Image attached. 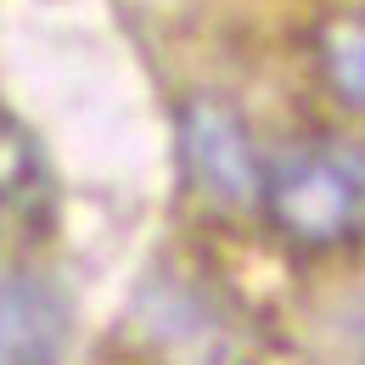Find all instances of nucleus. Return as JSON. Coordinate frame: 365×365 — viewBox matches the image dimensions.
<instances>
[{
	"label": "nucleus",
	"mask_w": 365,
	"mask_h": 365,
	"mask_svg": "<svg viewBox=\"0 0 365 365\" xmlns=\"http://www.w3.org/2000/svg\"><path fill=\"white\" fill-rule=\"evenodd\" d=\"M264 214L298 247H337L365 230V152L304 140L264 169Z\"/></svg>",
	"instance_id": "1"
},
{
	"label": "nucleus",
	"mask_w": 365,
	"mask_h": 365,
	"mask_svg": "<svg viewBox=\"0 0 365 365\" xmlns=\"http://www.w3.org/2000/svg\"><path fill=\"white\" fill-rule=\"evenodd\" d=\"M135 326L163 365H247L242 315L197 275L158 270L135 298Z\"/></svg>",
	"instance_id": "2"
},
{
	"label": "nucleus",
	"mask_w": 365,
	"mask_h": 365,
	"mask_svg": "<svg viewBox=\"0 0 365 365\" xmlns=\"http://www.w3.org/2000/svg\"><path fill=\"white\" fill-rule=\"evenodd\" d=\"M180 163L197 197H208L214 208L264 202V169L253 135L220 96H191L180 107Z\"/></svg>",
	"instance_id": "3"
},
{
	"label": "nucleus",
	"mask_w": 365,
	"mask_h": 365,
	"mask_svg": "<svg viewBox=\"0 0 365 365\" xmlns=\"http://www.w3.org/2000/svg\"><path fill=\"white\" fill-rule=\"evenodd\" d=\"M73 343V309L40 270L0 264V365H62Z\"/></svg>",
	"instance_id": "4"
},
{
	"label": "nucleus",
	"mask_w": 365,
	"mask_h": 365,
	"mask_svg": "<svg viewBox=\"0 0 365 365\" xmlns=\"http://www.w3.org/2000/svg\"><path fill=\"white\" fill-rule=\"evenodd\" d=\"M320 68L331 91L354 113H365V17H337L320 29Z\"/></svg>",
	"instance_id": "5"
},
{
	"label": "nucleus",
	"mask_w": 365,
	"mask_h": 365,
	"mask_svg": "<svg viewBox=\"0 0 365 365\" xmlns=\"http://www.w3.org/2000/svg\"><path fill=\"white\" fill-rule=\"evenodd\" d=\"M29 180H34V146H29L17 118L0 113V208H11Z\"/></svg>",
	"instance_id": "6"
}]
</instances>
